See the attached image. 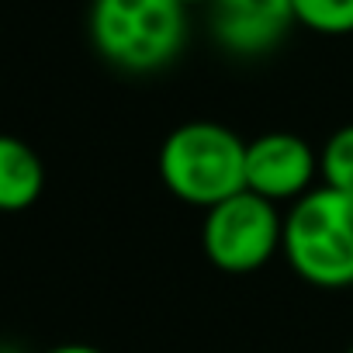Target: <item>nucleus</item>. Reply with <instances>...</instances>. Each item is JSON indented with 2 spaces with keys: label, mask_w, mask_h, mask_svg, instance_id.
I'll use <instances>...</instances> for the list:
<instances>
[{
  "label": "nucleus",
  "mask_w": 353,
  "mask_h": 353,
  "mask_svg": "<svg viewBox=\"0 0 353 353\" xmlns=\"http://www.w3.org/2000/svg\"><path fill=\"white\" fill-rule=\"evenodd\" d=\"M159 176L176 201L208 212L246 191V142L219 121H188L163 139Z\"/></svg>",
  "instance_id": "f257e3e1"
},
{
  "label": "nucleus",
  "mask_w": 353,
  "mask_h": 353,
  "mask_svg": "<svg viewBox=\"0 0 353 353\" xmlns=\"http://www.w3.org/2000/svg\"><path fill=\"white\" fill-rule=\"evenodd\" d=\"M188 39V8L181 0H94L90 42L125 73H156L170 66Z\"/></svg>",
  "instance_id": "f03ea898"
},
{
  "label": "nucleus",
  "mask_w": 353,
  "mask_h": 353,
  "mask_svg": "<svg viewBox=\"0 0 353 353\" xmlns=\"http://www.w3.org/2000/svg\"><path fill=\"white\" fill-rule=\"evenodd\" d=\"M291 270L325 291L353 288V194L319 188L291 205L281 243Z\"/></svg>",
  "instance_id": "7ed1b4c3"
},
{
  "label": "nucleus",
  "mask_w": 353,
  "mask_h": 353,
  "mask_svg": "<svg viewBox=\"0 0 353 353\" xmlns=\"http://www.w3.org/2000/svg\"><path fill=\"white\" fill-rule=\"evenodd\" d=\"M284 243V219L277 205L243 191L205 212L201 246L205 256L225 274L260 270Z\"/></svg>",
  "instance_id": "20e7f679"
},
{
  "label": "nucleus",
  "mask_w": 353,
  "mask_h": 353,
  "mask_svg": "<svg viewBox=\"0 0 353 353\" xmlns=\"http://www.w3.org/2000/svg\"><path fill=\"white\" fill-rule=\"evenodd\" d=\"M319 173V156L301 135L263 132L246 142V191L277 205L298 201L312 191Z\"/></svg>",
  "instance_id": "39448f33"
},
{
  "label": "nucleus",
  "mask_w": 353,
  "mask_h": 353,
  "mask_svg": "<svg viewBox=\"0 0 353 353\" xmlns=\"http://www.w3.org/2000/svg\"><path fill=\"white\" fill-rule=\"evenodd\" d=\"M208 21L215 42L232 56H267L298 25L291 0H212Z\"/></svg>",
  "instance_id": "423d86ee"
},
{
  "label": "nucleus",
  "mask_w": 353,
  "mask_h": 353,
  "mask_svg": "<svg viewBox=\"0 0 353 353\" xmlns=\"http://www.w3.org/2000/svg\"><path fill=\"white\" fill-rule=\"evenodd\" d=\"M46 166L39 152L14 139L0 135V212H25L42 198Z\"/></svg>",
  "instance_id": "0eeeda50"
},
{
  "label": "nucleus",
  "mask_w": 353,
  "mask_h": 353,
  "mask_svg": "<svg viewBox=\"0 0 353 353\" xmlns=\"http://www.w3.org/2000/svg\"><path fill=\"white\" fill-rule=\"evenodd\" d=\"M294 21L319 35L353 32V0H291Z\"/></svg>",
  "instance_id": "6e6552de"
},
{
  "label": "nucleus",
  "mask_w": 353,
  "mask_h": 353,
  "mask_svg": "<svg viewBox=\"0 0 353 353\" xmlns=\"http://www.w3.org/2000/svg\"><path fill=\"white\" fill-rule=\"evenodd\" d=\"M319 173L325 188L353 194V125H343L329 135V142L319 152Z\"/></svg>",
  "instance_id": "1a4fd4ad"
},
{
  "label": "nucleus",
  "mask_w": 353,
  "mask_h": 353,
  "mask_svg": "<svg viewBox=\"0 0 353 353\" xmlns=\"http://www.w3.org/2000/svg\"><path fill=\"white\" fill-rule=\"evenodd\" d=\"M46 353H104V350L87 346V343H63V346H52V350H46Z\"/></svg>",
  "instance_id": "9d476101"
},
{
  "label": "nucleus",
  "mask_w": 353,
  "mask_h": 353,
  "mask_svg": "<svg viewBox=\"0 0 353 353\" xmlns=\"http://www.w3.org/2000/svg\"><path fill=\"white\" fill-rule=\"evenodd\" d=\"M181 4H184V8H194V4H205V8H208V4H212V0H181Z\"/></svg>",
  "instance_id": "9b49d317"
},
{
  "label": "nucleus",
  "mask_w": 353,
  "mask_h": 353,
  "mask_svg": "<svg viewBox=\"0 0 353 353\" xmlns=\"http://www.w3.org/2000/svg\"><path fill=\"white\" fill-rule=\"evenodd\" d=\"M346 353H353V346H350V350H346Z\"/></svg>",
  "instance_id": "f8f14e48"
}]
</instances>
